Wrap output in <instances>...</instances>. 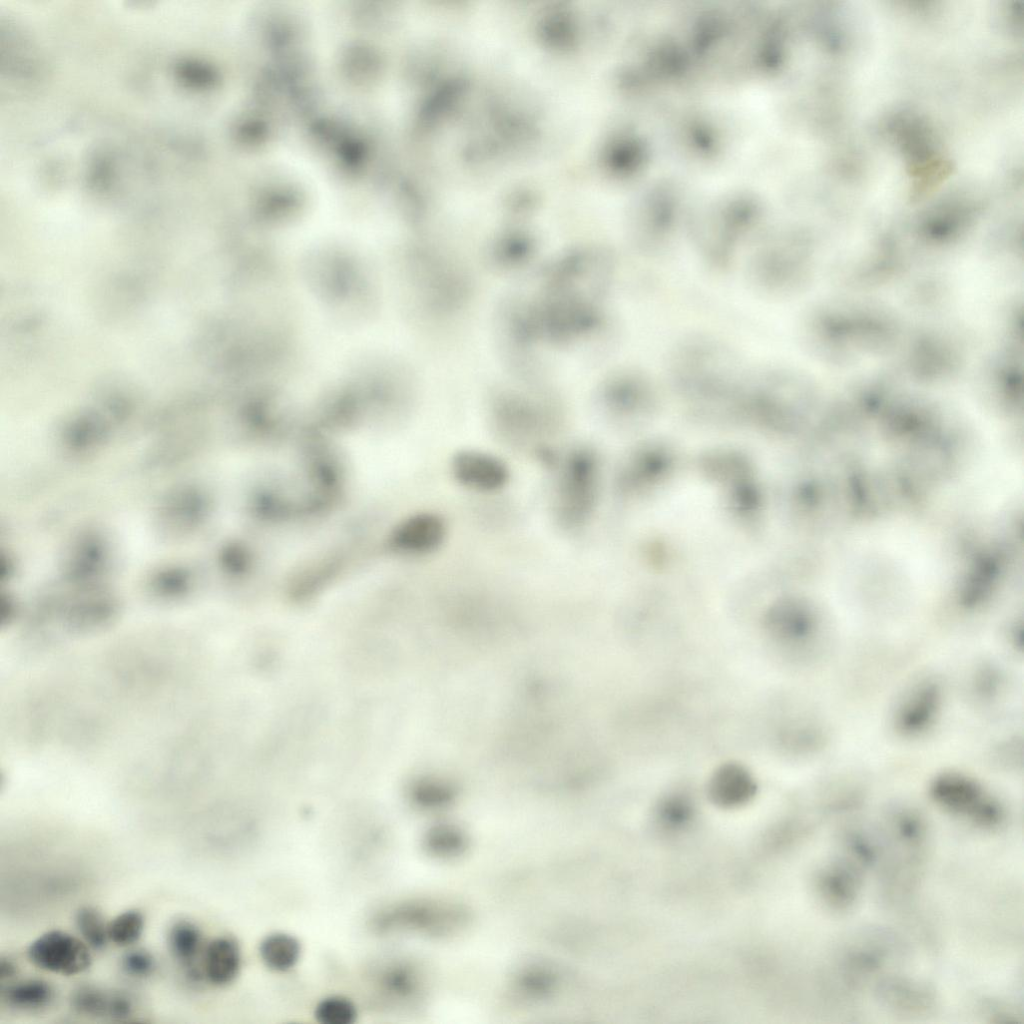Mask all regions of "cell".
I'll use <instances>...</instances> for the list:
<instances>
[{"label": "cell", "mask_w": 1024, "mask_h": 1024, "mask_svg": "<svg viewBox=\"0 0 1024 1024\" xmlns=\"http://www.w3.org/2000/svg\"><path fill=\"white\" fill-rule=\"evenodd\" d=\"M439 912L434 906L419 901L390 904L375 911L370 927L381 935L433 931L444 921L438 917Z\"/></svg>", "instance_id": "obj_14"}, {"label": "cell", "mask_w": 1024, "mask_h": 1024, "mask_svg": "<svg viewBox=\"0 0 1024 1024\" xmlns=\"http://www.w3.org/2000/svg\"><path fill=\"white\" fill-rule=\"evenodd\" d=\"M932 801L944 811L985 830L999 827L1005 819L1001 801L974 777L945 770L929 782Z\"/></svg>", "instance_id": "obj_6"}, {"label": "cell", "mask_w": 1024, "mask_h": 1024, "mask_svg": "<svg viewBox=\"0 0 1024 1024\" xmlns=\"http://www.w3.org/2000/svg\"><path fill=\"white\" fill-rule=\"evenodd\" d=\"M447 523L434 512L415 514L395 530L393 545L398 551L424 555L436 551L445 541Z\"/></svg>", "instance_id": "obj_15"}, {"label": "cell", "mask_w": 1024, "mask_h": 1024, "mask_svg": "<svg viewBox=\"0 0 1024 1024\" xmlns=\"http://www.w3.org/2000/svg\"><path fill=\"white\" fill-rule=\"evenodd\" d=\"M750 370L725 341L705 333L684 336L671 349L667 377L697 408L735 413Z\"/></svg>", "instance_id": "obj_1"}, {"label": "cell", "mask_w": 1024, "mask_h": 1024, "mask_svg": "<svg viewBox=\"0 0 1024 1024\" xmlns=\"http://www.w3.org/2000/svg\"><path fill=\"white\" fill-rule=\"evenodd\" d=\"M450 471L461 486L482 493L501 490L510 479V470L503 460L474 449L458 451L451 459Z\"/></svg>", "instance_id": "obj_13"}, {"label": "cell", "mask_w": 1024, "mask_h": 1024, "mask_svg": "<svg viewBox=\"0 0 1024 1024\" xmlns=\"http://www.w3.org/2000/svg\"><path fill=\"white\" fill-rule=\"evenodd\" d=\"M75 924L88 947L98 951L106 947L109 941L108 924L97 908L87 905L80 907L75 914Z\"/></svg>", "instance_id": "obj_24"}, {"label": "cell", "mask_w": 1024, "mask_h": 1024, "mask_svg": "<svg viewBox=\"0 0 1024 1024\" xmlns=\"http://www.w3.org/2000/svg\"><path fill=\"white\" fill-rule=\"evenodd\" d=\"M943 702V685L938 679L926 677L916 681L893 710L891 724L894 731L907 739L924 735L936 724Z\"/></svg>", "instance_id": "obj_9"}, {"label": "cell", "mask_w": 1024, "mask_h": 1024, "mask_svg": "<svg viewBox=\"0 0 1024 1024\" xmlns=\"http://www.w3.org/2000/svg\"><path fill=\"white\" fill-rule=\"evenodd\" d=\"M29 960L38 968L65 976L86 971L92 962L88 945L62 930H51L28 947Z\"/></svg>", "instance_id": "obj_12"}, {"label": "cell", "mask_w": 1024, "mask_h": 1024, "mask_svg": "<svg viewBox=\"0 0 1024 1024\" xmlns=\"http://www.w3.org/2000/svg\"><path fill=\"white\" fill-rule=\"evenodd\" d=\"M708 790L716 803L734 806L746 802L755 794L756 782L745 766L728 762L713 772Z\"/></svg>", "instance_id": "obj_18"}, {"label": "cell", "mask_w": 1024, "mask_h": 1024, "mask_svg": "<svg viewBox=\"0 0 1024 1024\" xmlns=\"http://www.w3.org/2000/svg\"><path fill=\"white\" fill-rule=\"evenodd\" d=\"M372 982L387 1001L403 1003L414 998L420 982L415 967L403 960L383 961L375 967Z\"/></svg>", "instance_id": "obj_17"}, {"label": "cell", "mask_w": 1024, "mask_h": 1024, "mask_svg": "<svg viewBox=\"0 0 1024 1024\" xmlns=\"http://www.w3.org/2000/svg\"><path fill=\"white\" fill-rule=\"evenodd\" d=\"M903 954L902 943L883 929H868L849 938L836 955V974L847 987L860 988L892 972Z\"/></svg>", "instance_id": "obj_7"}, {"label": "cell", "mask_w": 1024, "mask_h": 1024, "mask_svg": "<svg viewBox=\"0 0 1024 1024\" xmlns=\"http://www.w3.org/2000/svg\"><path fill=\"white\" fill-rule=\"evenodd\" d=\"M807 260L805 241L794 232H770L754 239L745 260L749 286L769 299L782 298L799 285Z\"/></svg>", "instance_id": "obj_4"}, {"label": "cell", "mask_w": 1024, "mask_h": 1024, "mask_svg": "<svg viewBox=\"0 0 1024 1024\" xmlns=\"http://www.w3.org/2000/svg\"><path fill=\"white\" fill-rule=\"evenodd\" d=\"M492 420L498 436L509 445L522 449L547 447L544 441L555 431L558 417L554 409L528 398L503 395L493 403Z\"/></svg>", "instance_id": "obj_8"}, {"label": "cell", "mask_w": 1024, "mask_h": 1024, "mask_svg": "<svg viewBox=\"0 0 1024 1024\" xmlns=\"http://www.w3.org/2000/svg\"><path fill=\"white\" fill-rule=\"evenodd\" d=\"M767 630L776 644L792 651H803L815 645L819 628L808 614L797 611H779L767 623Z\"/></svg>", "instance_id": "obj_16"}, {"label": "cell", "mask_w": 1024, "mask_h": 1024, "mask_svg": "<svg viewBox=\"0 0 1024 1024\" xmlns=\"http://www.w3.org/2000/svg\"><path fill=\"white\" fill-rule=\"evenodd\" d=\"M259 954L268 968L285 972L293 968L299 961L301 945L294 936L276 932L269 934L261 941Z\"/></svg>", "instance_id": "obj_22"}, {"label": "cell", "mask_w": 1024, "mask_h": 1024, "mask_svg": "<svg viewBox=\"0 0 1024 1024\" xmlns=\"http://www.w3.org/2000/svg\"><path fill=\"white\" fill-rule=\"evenodd\" d=\"M121 968L130 977L144 979L155 973L157 961L149 951L136 949L127 952L122 957Z\"/></svg>", "instance_id": "obj_28"}, {"label": "cell", "mask_w": 1024, "mask_h": 1024, "mask_svg": "<svg viewBox=\"0 0 1024 1024\" xmlns=\"http://www.w3.org/2000/svg\"><path fill=\"white\" fill-rule=\"evenodd\" d=\"M1003 678L993 665H982L976 670L971 682V692L979 701H991L1001 691Z\"/></svg>", "instance_id": "obj_27"}, {"label": "cell", "mask_w": 1024, "mask_h": 1024, "mask_svg": "<svg viewBox=\"0 0 1024 1024\" xmlns=\"http://www.w3.org/2000/svg\"><path fill=\"white\" fill-rule=\"evenodd\" d=\"M115 991L94 985H82L71 995V1006L79 1014L111 1019Z\"/></svg>", "instance_id": "obj_23"}, {"label": "cell", "mask_w": 1024, "mask_h": 1024, "mask_svg": "<svg viewBox=\"0 0 1024 1024\" xmlns=\"http://www.w3.org/2000/svg\"><path fill=\"white\" fill-rule=\"evenodd\" d=\"M314 1016L321 1024H352L357 1018V1009L346 997L330 996L317 1004Z\"/></svg>", "instance_id": "obj_26"}, {"label": "cell", "mask_w": 1024, "mask_h": 1024, "mask_svg": "<svg viewBox=\"0 0 1024 1024\" xmlns=\"http://www.w3.org/2000/svg\"><path fill=\"white\" fill-rule=\"evenodd\" d=\"M241 967V953L237 942L227 936L211 940L202 954L204 978L215 986L230 984Z\"/></svg>", "instance_id": "obj_19"}, {"label": "cell", "mask_w": 1024, "mask_h": 1024, "mask_svg": "<svg viewBox=\"0 0 1024 1024\" xmlns=\"http://www.w3.org/2000/svg\"><path fill=\"white\" fill-rule=\"evenodd\" d=\"M874 834L850 825L839 835L836 855L819 873L817 887L824 904L833 912L851 910L861 896L866 874L875 868Z\"/></svg>", "instance_id": "obj_3"}, {"label": "cell", "mask_w": 1024, "mask_h": 1024, "mask_svg": "<svg viewBox=\"0 0 1024 1024\" xmlns=\"http://www.w3.org/2000/svg\"><path fill=\"white\" fill-rule=\"evenodd\" d=\"M654 379L637 368H625L607 377L600 387V402L613 415L642 416L652 412L659 399Z\"/></svg>", "instance_id": "obj_10"}, {"label": "cell", "mask_w": 1024, "mask_h": 1024, "mask_svg": "<svg viewBox=\"0 0 1024 1024\" xmlns=\"http://www.w3.org/2000/svg\"><path fill=\"white\" fill-rule=\"evenodd\" d=\"M18 973L16 963L9 957L2 956L0 959V981H10Z\"/></svg>", "instance_id": "obj_29"}, {"label": "cell", "mask_w": 1024, "mask_h": 1024, "mask_svg": "<svg viewBox=\"0 0 1024 1024\" xmlns=\"http://www.w3.org/2000/svg\"><path fill=\"white\" fill-rule=\"evenodd\" d=\"M144 927L145 918L139 910H126L108 923L109 940L119 947L130 946L141 938Z\"/></svg>", "instance_id": "obj_25"}, {"label": "cell", "mask_w": 1024, "mask_h": 1024, "mask_svg": "<svg viewBox=\"0 0 1024 1024\" xmlns=\"http://www.w3.org/2000/svg\"><path fill=\"white\" fill-rule=\"evenodd\" d=\"M880 1006L900 1016H929L939 1005L936 990L914 977L889 972L871 986Z\"/></svg>", "instance_id": "obj_11"}, {"label": "cell", "mask_w": 1024, "mask_h": 1024, "mask_svg": "<svg viewBox=\"0 0 1024 1024\" xmlns=\"http://www.w3.org/2000/svg\"><path fill=\"white\" fill-rule=\"evenodd\" d=\"M168 947L191 980L204 977L202 970L196 967V960L204 951L203 935L196 924L188 920L173 923L168 932Z\"/></svg>", "instance_id": "obj_20"}, {"label": "cell", "mask_w": 1024, "mask_h": 1024, "mask_svg": "<svg viewBox=\"0 0 1024 1024\" xmlns=\"http://www.w3.org/2000/svg\"><path fill=\"white\" fill-rule=\"evenodd\" d=\"M880 894L889 905L914 895L927 863L930 834L925 817L909 805L885 813L875 832Z\"/></svg>", "instance_id": "obj_2"}, {"label": "cell", "mask_w": 1024, "mask_h": 1024, "mask_svg": "<svg viewBox=\"0 0 1024 1024\" xmlns=\"http://www.w3.org/2000/svg\"><path fill=\"white\" fill-rule=\"evenodd\" d=\"M5 1005L21 1011H39L49 1007L55 999L53 986L42 979H26L2 988Z\"/></svg>", "instance_id": "obj_21"}, {"label": "cell", "mask_w": 1024, "mask_h": 1024, "mask_svg": "<svg viewBox=\"0 0 1024 1024\" xmlns=\"http://www.w3.org/2000/svg\"><path fill=\"white\" fill-rule=\"evenodd\" d=\"M597 484L594 453L585 447L571 450L560 463L553 501L554 517L562 529L575 531L589 520Z\"/></svg>", "instance_id": "obj_5"}]
</instances>
